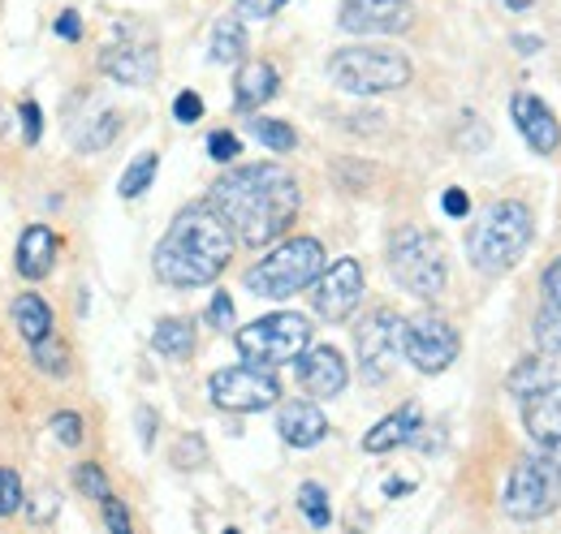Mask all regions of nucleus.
Returning a JSON list of instances; mask_svg holds the SVG:
<instances>
[{"label": "nucleus", "instance_id": "473e14b6", "mask_svg": "<svg viewBox=\"0 0 561 534\" xmlns=\"http://www.w3.org/2000/svg\"><path fill=\"white\" fill-rule=\"evenodd\" d=\"M73 487H78L87 500H104V496H113V491H108L104 469L95 466V462H82V466L73 469Z\"/></svg>", "mask_w": 561, "mask_h": 534}, {"label": "nucleus", "instance_id": "20e7f679", "mask_svg": "<svg viewBox=\"0 0 561 534\" xmlns=\"http://www.w3.org/2000/svg\"><path fill=\"white\" fill-rule=\"evenodd\" d=\"M320 271H324V246L316 237H289V242H280L273 255H264L260 264L251 267L242 276V285L255 298L285 302V298L311 289Z\"/></svg>", "mask_w": 561, "mask_h": 534}, {"label": "nucleus", "instance_id": "e433bc0d", "mask_svg": "<svg viewBox=\"0 0 561 534\" xmlns=\"http://www.w3.org/2000/svg\"><path fill=\"white\" fill-rule=\"evenodd\" d=\"M204 117V100L195 95V91H182L178 100H173V121H182V126H195Z\"/></svg>", "mask_w": 561, "mask_h": 534}, {"label": "nucleus", "instance_id": "c9c22d12", "mask_svg": "<svg viewBox=\"0 0 561 534\" xmlns=\"http://www.w3.org/2000/svg\"><path fill=\"white\" fill-rule=\"evenodd\" d=\"M208 155L216 160V164H233V160L242 155V142H238V134L216 130V134L208 138Z\"/></svg>", "mask_w": 561, "mask_h": 534}, {"label": "nucleus", "instance_id": "aec40b11", "mask_svg": "<svg viewBox=\"0 0 561 534\" xmlns=\"http://www.w3.org/2000/svg\"><path fill=\"white\" fill-rule=\"evenodd\" d=\"M100 69L113 78V82H122V86H147L151 78H156V53L151 48H135V44H122V48H104V57H100Z\"/></svg>", "mask_w": 561, "mask_h": 534}, {"label": "nucleus", "instance_id": "9b49d317", "mask_svg": "<svg viewBox=\"0 0 561 534\" xmlns=\"http://www.w3.org/2000/svg\"><path fill=\"white\" fill-rule=\"evenodd\" d=\"M363 302V267L358 259H337V264H324V271L316 276L311 285V306L320 320L329 324H346Z\"/></svg>", "mask_w": 561, "mask_h": 534}, {"label": "nucleus", "instance_id": "412c9836", "mask_svg": "<svg viewBox=\"0 0 561 534\" xmlns=\"http://www.w3.org/2000/svg\"><path fill=\"white\" fill-rule=\"evenodd\" d=\"M280 86V73L268 61H247L233 78V104L242 113H260Z\"/></svg>", "mask_w": 561, "mask_h": 534}, {"label": "nucleus", "instance_id": "58836bf2", "mask_svg": "<svg viewBox=\"0 0 561 534\" xmlns=\"http://www.w3.org/2000/svg\"><path fill=\"white\" fill-rule=\"evenodd\" d=\"M208 320H211V328H233V298H229V293H216V298H211Z\"/></svg>", "mask_w": 561, "mask_h": 534}, {"label": "nucleus", "instance_id": "5701e85b", "mask_svg": "<svg viewBox=\"0 0 561 534\" xmlns=\"http://www.w3.org/2000/svg\"><path fill=\"white\" fill-rule=\"evenodd\" d=\"M151 349L169 362H186L195 353V328L191 320H160L156 333H151Z\"/></svg>", "mask_w": 561, "mask_h": 534}, {"label": "nucleus", "instance_id": "72a5a7b5", "mask_svg": "<svg viewBox=\"0 0 561 534\" xmlns=\"http://www.w3.org/2000/svg\"><path fill=\"white\" fill-rule=\"evenodd\" d=\"M53 436H57V444H66V449H78L82 444V436H87V422H82V414H73V409H61V414H53Z\"/></svg>", "mask_w": 561, "mask_h": 534}, {"label": "nucleus", "instance_id": "4468645a", "mask_svg": "<svg viewBox=\"0 0 561 534\" xmlns=\"http://www.w3.org/2000/svg\"><path fill=\"white\" fill-rule=\"evenodd\" d=\"M407 0H346L342 4V31L351 35H398L411 26Z\"/></svg>", "mask_w": 561, "mask_h": 534}, {"label": "nucleus", "instance_id": "6ab92c4d", "mask_svg": "<svg viewBox=\"0 0 561 534\" xmlns=\"http://www.w3.org/2000/svg\"><path fill=\"white\" fill-rule=\"evenodd\" d=\"M415 431H423V409L411 400V405L393 409L389 418H380V422L363 436V453H393V449L411 444V440H415Z\"/></svg>", "mask_w": 561, "mask_h": 534}, {"label": "nucleus", "instance_id": "dca6fc26", "mask_svg": "<svg viewBox=\"0 0 561 534\" xmlns=\"http://www.w3.org/2000/svg\"><path fill=\"white\" fill-rule=\"evenodd\" d=\"M518 409H523V427L531 431V440H536V444H545V449L561 444V388H558V380H553V384H540V388H531V393H523V397H518Z\"/></svg>", "mask_w": 561, "mask_h": 534}, {"label": "nucleus", "instance_id": "7ed1b4c3", "mask_svg": "<svg viewBox=\"0 0 561 534\" xmlns=\"http://www.w3.org/2000/svg\"><path fill=\"white\" fill-rule=\"evenodd\" d=\"M531 233H536V220H531L527 202H492V207H484V216L471 224V233H467V259L484 276H501V271H510L527 255Z\"/></svg>", "mask_w": 561, "mask_h": 534}, {"label": "nucleus", "instance_id": "f257e3e1", "mask_svg": "<svg viewBox=\"0 0 561 534\" xmlns=\"http://www.w3.org/2000/svg\"><path fill=\"white\" fill-rule=\"evenodd\" d=\"M208 202L220 211V220L233 229L242 246H273L277 237L289 233L298 220V182L280 164H242L229 169L216 186Z\"/></svg>", "mask_w": 561, "mask_h": 534}, {"label": "nucleus", "instance_id": "37998d69", "mask_svg": "<svg viewBox=\"0 0 561 534\" xmlns=\"http://www.w3.org/2000/svg\"><path fill=\"white\" fill-rule=\"evenodd\" d=\"M57 35H61V39H70V44L82 35V22H78V13H73V9H66V13L57 18Z\"/></svg>", "mask_w": 561, "mask_h": 534}, {"label": "nucleus", "instance_id": "bb28decb", "mask_svg": "<svg viewBox=\"0 0 561 534\" xmlns=\"http://www.w3.org/2000/svg\"><path fill=\"white\" fill-rule=\"evenodd\" d=\"M31 362H35L44 375H66V371H70V349H66L61 336L53 333V336H44V340L31 345Z\"/></svg>", "mask_w": 561, "mask_h": 534}, {"label": "nucleus", "instance_id": "cd10ccee", "mask_svg": "<svg viewBox=\"0 0 561 534\" xmlns=\"http://www.w3.org/2000/svg\"><path fill=\"white\" fill-rule=\"evenodd\" d=\"M540 384H553V362H545V358H523V362L510 371V393H514V397H523V393H531V388H540Z\"/></svg>", "mask_w": 561, "mask_h": 534}, {"label": "nucleus", "instance_id": "79ce46f5", "mask_svg": "<svg viewBox=\"0 0 561 534\" xmlns=\"http://www.w3.org/2000/svg\"><path fill=\"white\" fill-rule=\"evenodd\" d=\"M545 302L561 306V259L549 267V271H545Z\"/></svg>", "mask_w": 561, "mask_h": 534}, {"label": "nucleus", "instance_id": "4c0bfd02", "mask_svg": "<svg viewBox=\"0 0 561 534\" xmlns=\"http://www.w3.org/2000/svg\"><path fill=\"white\" fill-rule=\"evenodd\" d=\"M100 509H104V526L113 534H130V513H126V504L117 500V496H104L100 500Z\"/></svg>", "mask_w": 561, "mask_h": 534}, {"label": "nucleus", "instance_id": "ea45409f", "mask_svg": "<svg viewBox=\"0 0 561 534\" xmlns=\"http://www.w3.org/2000/svg\"><path fill=\"white\" fill-rule=\"evenodd\" d=\"M22 134H26V142H39V134H44V113L35 100L22 104Z\"/></svg>", "mask_w": 561, "mask_h": 534}, {"label": "nucleus", "instance_id": "393cba45", "mask_svg": "<svg viewBox=\"0 0 561 534\" xmlns=\"http://www.w3.org/2000/svg\"><path fill=\"white\" fill-rule=\"evenodd\" d=\"M117 130H122V117H117V113H100V117H91L87 126L73 130V151L95 155V151H104V147L117 138Z\"/></svg>", "mask_w": 561, "mask_h": 534}, {"label": "nucleus", "instance_id": "f3484780", "mask_svg": "<svg viewBox=\"0 0 561 534\" xmlns=\"http://www.w3.org/2000/svg\"><path fill=\"white\" fill-rule=\"evenodd\" d=\"M277 431L289 449H316L329 436V418L316 400H285L277 414Z\"/></svg>", "mask_w": 561, "mask_h": 534}, {"label": "nucleus", "instance_id": "f704fd0d", "mask_svg": "<svg viewBox=\"0 0 561 534\" xmlns=\"http://www.w3.org/2000/svg\"><path fill=\"white\" fill-rule=\"evenodd\" d=\"M280 9H285V0H238L233 4V18H242V22H268V18H277Z\"/></svg>", "mask_w": 561, "mask_h": 534}, {"label": "nucleus", "instance_id": "f03ea898", "mask_svg": "<svg viewBox=\"0 0 561 534\" xmlns=\"http://www.w3.org/2000/svg\"><path fill=\"white\" fill-rule=\"evenodd\" d=\"M233 229L220 220V211L211 202H191L173 216L169 233L160 237L151 267L156 280L173 285V289H204L211 285L229 259H233Z\"/></svg>", "mask_w": 561, "mask_h": 534}, {"label": "nucleus", "instance_id": "2f4dec72", "mask_svg": "<svg viewBox=\"0 0 561 534\" xmlns=\"http://www.w3.org/2000/svg\"><path fill=\"white\" fill-rule=\"evenodd\" d=\"M26 509V487L18 478V469L0 466V518H13Z\"/></svg>", "mask_w": 561, "mask_h": 534}, {"label": "nucleus", "instance_id": "a878e982", "mask_svg": "<svg viewBox=\"0 0 561 534\" xmlns=\"http://www.w3.org/2000/svg\"><path fill=\"white\" fill-rule=\"evenodd\" d=\"M156 173H160V155H156V151H142L139 160H135V164L122 173L117 195H122V199H139V195H147V190H151Z\"/></svg>", "mask_w": 561, "mask_h": 534}, {"label": "nucleus", "instance_id": "a18cd8bd", "mask_svg": "<svg viewBox=\"0 0 561 534\" xmlns=\"http://www.w3.org/2000/svg\"><path fill=\"white\" fill-rule=\"evenodd\" d=\"M514 44H518V48H523V53H527V57H531V53H536V48H540V39H527V35H523V39H514Z\"/></svg>", "mask_w": 561, "mask_h": 534}, {"label": "nucleus", "instance_id": "1a4fd4ad", "mask_svg": "<svg viewBox=\"0 0 561 534\" xmlns=\"http://www.w3.org/2000/svg\"><path fill=\"white\" fill-rule=\"evenodd\" d=\"M208 397L216 409H229V414H260V409H273L280 400V384L273 375V367H225L208 380Z\"/></svg>", "mask_w": 561, "mask_h": 534}, {"label": "nucleus", "instance_id": "ddd939ff", "mask_svg": "<svg viewBox=\"0 0 561 534\" xmlns=\"http://www.w3.org/2000/svg\"><path fill=\"white\" fill-rule=\"evenodd\" d=\"M298 384L307 388V397L333 400L346 393V384H351V367H346V358H342L333 345L302 349V353H298Z\"/></svg>", "mask_w": 561, "mask_h": 534}, {"label": "nucleus", "instance_id": "b1692460", "mask_svg": "<svg viewBox=\"0 0 561 534\" xmlns=\"http://www.w3.org/2000/svg\"><path fill=\"white\" fill-rule=\"evenodd\" d=\"M247 53V31H242V18H220L216 31H211V66H238Z\"/></svg>", "mask_w": 561, "mask_h": 534}, {"label": "nucleus", "instance_id": "49530a36", "mask_svg": "<svg viewBox=\"0 0 561 534\" xmlns=\"http://www.w3.org/2000/svg\"><path fill=\"white\" fill-rule=\"evenodd\" d=\"M501 4H505V9H518V13H523V9H531L536 0H501Z\"/></svg>", "mask_w": 561, "mask_h": 534}, {"label": "nucleus", "instance_id": "c85d7f7f", "mask_svg": "<svg viewBox=\"0 0 561 534\" xmlns=\"http://www.w3.org/2000/svg\"><path fill=\"white\" fill-rule=\"evenodd\" d=\"M298 509H302V518H307L316 531H324V526L333 522V509H329V491H324L320 483H302V487H298Z\"/></svg>", "mask_w": 561, "mask_h": 534}, {"label": "nucleus", "instance_id": "0eeeda50", "mask_svg": "<svg viewBox=\"0 0 561 534\" xmlns=\"http://www.w3.org/2000/svg\"><path fill=\"white\" fill-rule=\"evenodd\" d=\"M561 500V444L540 457H523L505 483V513L514 522H536L553 513Z\"/></svg>", "mask_w": 561, "mask_h": 534}, {"label": "nucleus", "instance_id": "a211bd4d", "mask_svg": "<svg viewBox=\"0 0 561 534\" xmlns=\"http://www.w3.org/2000/svg\"><path fill=\"white\" fill-rule=\"evenodd\" d=\"M57 251H61V242H57V233L48 224H26L22 237H18L13 267H18L22 280H44V276H53Z\"/></svg>", "mask_w": 561, "mask_h": 534}, {"label": "nucleus", "instance_id": "2eb2a0df", "mask_svg": "<svg viewBox=\"0 0 561 534\" xmlns=\"http://www.w3.org/2000/svg\"><path fill=\"white\" fill-rule=\"evenodd\" d=\"M510 117H514V126L518 134L527 138V147L536 151V155H553L561 142V130H558V117L549 113V104L545 100H536V95H514L510 100Z\"/></svg>", "mask_w": 561, "mask_h": 534}, {"label": "nucleus", "instance_id": "423d86ee", "mask_svg": "<svg viewBox=\"0 0 561 534\" xmlns=\"http://www.w3.org/2000/svg\"><path fill=\"white\" fill-rule=\"evenodd\" d=\"M389 271H393V280L407 293H415L423 302L440 298L445 285H449V267H445L440 237H432L423 229H402L393 237V246H389Z\"/></svg>", "mask_w": 561, "mask_h": 534}, {"label": "nucleus", "instance_id": "39448f33", "mask_svg": "<svg viewBox=\"0 0 561 534\" xmlns=\"http://www.w3.org/2000/svg\"><path fill=\"white\" fill-rule=\"evenodd\" d=\"M411 61L398 48H371V44H354L333 53L329 61V78L333 86L351 91V95H385L411 82Z\"/></svg>", "mask_w": 561, "mask_h": 534}, {"label": "nucleus", "instance_id": "4be33fe9", "mask_svg": "<svg viewBox=\"0 0 561 534\" xmlns=\"http://www.w3.org/2000/svg\"><path fill=\"white\" fill-rule=\"evenodd\" d=\"M9 315H13V328H18V336H22L26 345L53 336V328H57V324H53V306H48L39 293H18L13 306H9Z\"/></svg>", "mask_w": 561, "mask_h": 534}, {"label": "nucleus", "instance_id": "c756f323", "mask_svg": "<svg viewBox=\"0 0 561 534\" xmlns=\"http://www.w3.org/2000/svg\"><path fill=\"white\" fill-rule=\"evenodd\" d=\"M251 134L268 147V151H277V155H285V151H294L298 147V134H294V126H285V121H273V117H255L251 121Z\"/></svg>", "mask_w": 561, "mask_h": 534}, {"label": "nucleus", "instance_id": "9d476101", "mask_svg": "<svg viewBox=\"0 0 561 534\" xmlns=\"http://www.w3.org/2000/svg\"><path fill=\"white\" fill-rule=\"evenodd\" d=\"M398 349H402V358H407L420 375H440V371H449L454 358H458V333H454V324L440 320V315H415V320H402Z\"/></svg>", "mask_w": 561, "mask_h": 534}, {"label": "nucleus", "instance_id": "de8ad7c7", "mask_svg": "<svg viewBox=\"0 0 561 534\" xmlns=\"http://www.w3.org/2000/svg\"><path fill=\"white\" fill-rule=\"evenodd\" d=\"M9 130V117H4V108H0V134Z\"/></svg>", "mask_w": 561, "mask_h": 534}, {"label": "nucleus", "instance_id": "c03bdc74", "mask_svg": "<svg viewBox=\"0 0 561 534\" xmlns=\"http://www.w3.org/2000/svg\"><path fill=\"white\" fill-rule=\"evenodd\" d=\"M139 422H142V444L151 449V427H156V422H151V409H142V414H139Z\"/></svg>", "mask_w": 561, "mask_h": 534}, {"label": "nucleus", "instance_id": "f8f14e48", "mask_svg": "<svg viewBox=\"0 0 561 534\" xmlns=\"http://www.w3.org/2000/svg\"><path fill=\"white\" fill-rule=\"evenodd\" d=\"M398 333H402V320L393 311H371L358 324L354 345H358V362H363V380L367 384H380L389 375V362L402 353L398 349Z\"/></svg>", "mask_w": 561, "mask_h": 534}, {"label": "nucleus", "instance_id": "a19ab883", "mask_svg": "<svg viewBox=\"0 0 561 534\" xmlns=\"http://www.w3.org/2000/svg\"><path fill=\"white\" fill-rule=\"evenodd\" d=\"M440 207H445V216H454V220H462V216L471 211V199H467L462 190H445V199H440Z\"/></svg>", "mask_w": 561, "mask_h": 534}, {"label": "nucleus", "instance_id": "6e6552de", "mask_svg": "<svg viewBox=\"0 0 561 534\" xmlns=\"http://www.w3.org/2000/svg\"><path fill=\"white\" fill-rule=\"evenodd\" d=\"M233 345L247 362L255 367H285V362H298V353L311 345V324L307 315H294V311H277V315H264L247 328L233 333Z\"/></svg>", "mask_w": 561, "mask_h": 534}, {"label": "nucleus", "instance_id": "7c9ffc66", "mask_svg": "<svg viewBox=\"0 0 561 534\" xmlns=\"http://www.w3.org/2000/svg\"><path fill=\"white\" fill-rule=\"evenodd\" d=\"M536 345L549 358L561 353V306H553V302H545V311L536 315Z\"/></svg>", "mask_w": 561, "mask_h": 534}]
</instances>
